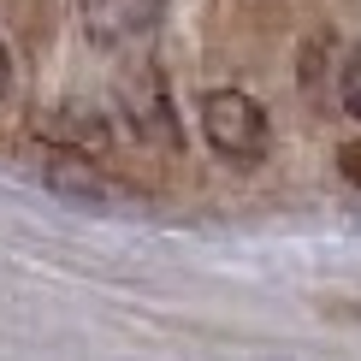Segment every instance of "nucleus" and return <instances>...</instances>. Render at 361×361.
<instances>
[{"mask_svg":"<svg viewBox=\"0 0 361 361\" xmlns=\"http://www.w3.org/2000/svg\"><path fill=\"white\" fill-rule=\"evenodd\" d=\"M338 101H343V113L361 118V48L343 59V89H338Z\"/></svg>","mask_w":361,"mask_h":361,"instance_id":"7","label":"nucleus"},{"mask_svg":"<svg viewBox=\"0 0 361 361\" xmlns=\"http://www.w3.org/2000/svg\"><path fill=\"white\" fill-rule=\"evenodd\" d=\"M338 172H343V178H350V184H361V137L338 148Z\"/></svg>","mask_w":361,"mask_h":361,"instance_id":"8","label":"nucleus"},{"mask_svg":"<svg viewBox=\"0 0 361 361\" xmlns=\"http://www.w3.org/2000/svg\"><path fill=\"white\" fill-rule=\"evenodd\" d=\"M6 89H12V54H6V42H0V101H6Z\"/></svg>","mask_w":361,"mask_h":361,"instance_id":"9","label":"nucleus"},{"mask_svg":"<svg viewBox=\"0 0 361 361\" xmlns=\"http://www.w3.org/2000/svg\"><path fill=\"white\" fill-rule=\"evenodd\" d=\"M78 18H83V36L95 48H142L148 36L166 18V0H78Z\"/></svg>","mask_w":361,"mask_h":361,"instance_id":"2","label":"nucleus"},{"mask_svg":"<svg viewBox=\"0 0 361 361\" xmlns=\"http://www.w3.org/2000/svg\"><path fill=\"white\" fill-rule=\"evenodd\" d=\"M36 137H48L54 148H71V154H107L113 130L95 107H48L36 118Z\"/></svg>","mask_w":361,"mask_h":361,"instance_id":"5","label":"nucleus"},{"mask_svg":"<svg viewBox=\"0 0 361 361\" xmlns=\"http://www.w3.org/2000/svg\"><path fill=\"white\" fill-rule=\"evenodd\" d=\"M118 101H125V118H130V130H137L142 142H154V148H184V130H178V113H172V95H166V83H160V71H137V78H125L118 83Z\"/></svg>","mask_w":361,"mask_h":361,"instance_id":"3","label":"nucleus"},{"mask_svg":"<svg viewBox=\"0 0 361 361\" xmlns=\"http://www.w3.org/2000/svg\"><path fill=\"white\" fill-rule=\"evenodd\" d=\"M296 83H302L308 107L320 113H338V89H343V59H338V36L332 30H314V36L302 42V54H296Z\"/></svg>","mask_w":361,"mask_h":361,"instance_id":"4","label":"nucleus"},{"mask_svg":"<svg viewBox=\"0 0 361 361\" xmlns=\"http://www.w3.org/2000/svg\"><path fill=\"white\" fill-rule=\"evenodd\" d=\"M48 184H54L59 195H78V202H107V195H113V184L95 172V160H89V154H71V148H54Z\"/></svg>","mask_w":361,"mask_h":361,"instance_id":"6","label":"nucleus"},{"mask_svg":"<svg viewBox=\"0 0 361 361\" xmlns=\"http://www.w3.org/2000/svg\"><path fill=\"white\" fill-rule=\"evenodd\" d=\"M195 113H202V137L207 148L225 160V166H261L267 148H273V125H267L261 101L243 95V89H207L202 101H195Z\"/></svg>","mask_w":361,"mask_h":361,"instance_id":"1","label":"nucleus"}]
</instances>
